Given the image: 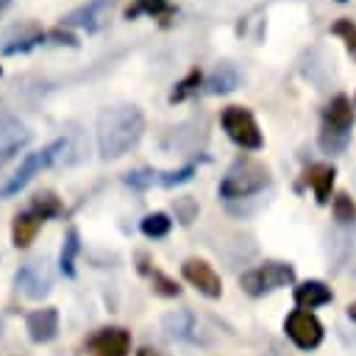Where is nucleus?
<instances>
[{"label": "nucleus", "instance_id": "obj_1", "mask_svg": "<svg viewBox=\"0 0 356 356\" xmlns=\"http://www.w3.org/2000/svg\"><path fill=\"white\" fill-rule=\"evenodd\" d=\"M142 131H145V114L139 111V106H131V103L111 106L100 111L95 125L97 153L103 159H120L142 139Z\"/></svg>", "mask_w": 356, "mask_h": 356}, {"label": "nucleus", "instance_id": "obj_2", "mask_svg": "<svg viewBox=\"0 0 356 356\" xmlns=\"http://www.w3.org/2000/svg\"><path fill=\"white\" fill-rule=\"evenodd\" d=\"M267 184H270V175H267L264 164H259L253 159H239V161H234V167L220 181V195L228 200H236V197H248V195L261 192Z\"/></svg>", "mask_w": 356, "mask_h": 356}, {"label": "nucleus", "instance_id": "obj_3", "mask_svg": "<svg viewBox=\"0 0 356 356\" xmlns=\"http://www.w3.org/2000/svg\"><path fill=\"white\" fill-rule=\"evenodd\" d=\"M67 147H70V142L61 136V139H53L47 147H42V150H36V153H28L25 159H22V164L14 170V175L0 186V197H8V195H17L36 172H42L44 167H50L53 161H58L64 153H67Z\"/></svg>", "mask_w": 356, "mask_h": 356}, {"label": "nucleus", "instance_id": "obj_4", "mask_svg": "<svg viewBox=\"0 0 356 356\" xmlns=\"http://www.w3.org/2000/svg\"><path fill=\"white\" fill-rule=\"evenodd\" d=\"M220 122H222V131L228 134L231 142H236L239 147L245 150H259L264 145L261 139V131L256 125V117L245 108V106H228L222 114H220Z\"/></svg>", "mask_w": 356, "mask_h": 356}, {"label": "nucleus", "instance_id": "obj_5", "mask_svg": "<svg viewBox=\"0 0 356 356\" xmlns=\"http://www.w3.org/2000/svg\"><path fill=\"white\" fill-rule=\"evenodd\" d=\"M292 278H295V270H292L289 264L267 261V264H261V267L245 273V275L239 278V284H242V289H245L248 295L256 298V295H264V292H270V289L286 286Z\"/></svg>", "mask_w": 356, "mask_h": 356}, {"label": "nucleus", "instance_id": "obj_6", "mask_svg": "<svg viewBox=\"0 0 356 356\" xmlns=\"http://www.w3.org/2000/svg\"><path fill=\"white\" fill-rule=\"evenodd\" d=\"M14 284H17V289H19L25 298L42 300V298L50 292V286H53V275H50L47 261L42 259V261H28V264H22V267L17 270V275H14Z\"/></svg>", "mask_w": 356, "mask_h": 356}, {"label": "nucleus", "instance_id": "obj_7", "mask_svg": "<svg viewBox=\"0 0 356 356\" xmlns=\"http://www.w3.org/2000/svg\"><path fill=\"white\" fill-rule=\"evenodd\" d=\"M284 331H286V337H289L298 348H303V350L317 348L320 339H323V325H320V320H317L312 312H306V309L292 312V314L286 317V323H284Z\"/></svg>", "mask_w": 356, "mask_h": 356}, {"label": "nucleus", "instance_id": "obj_8", "mask_svg": "<svg viewBox=\"0 0 356 356\" xmlns=\"http://www.w3.org/2000/svg\"><path fill=\"white\" fill-rule=\"evenodd\" d=\"M131 350V334L120 325L97 328L86 339V353L89 356H128Z\"/></svg>", "mask_w": 356, "mask_h": 356}, {"label": "nucleus", "instance_id": "obj_9", "mask_svg": "<svg viewBox=\"0 0 356 356\" xmlns=\"http://www.w3.org/2000/svg\"><path fill=\"white\" fill-rule=\"evenodd\" d=\"M111 8H114V0H89L78 8H72L61 22L67 28H83L86 33H95L108 22Z\"/></svg>", "mask_w": 356, "mask_h": 356}, {"label": "nucleus", "instance_id": "obj_10", "mask_svg": "<svg viewBox=\"0 0 356 356\" xmlns=\"http://www.w3.org/2000/svg\"><path fill=\"white\" fill-rule=\"evenodd\" d=\"M184 278L197 289L203 292L206 298H220L222 295V284H220V275L214 273V267L203 259H186L184 267H181Z\"/></svg>", "mask_w": 356, "mask_h": 356}, {"label": "nucleus", "instance_id": "obj_11", "mask_svg": "<svg viewBox=\"0 0 356 356\" xmlns=\"http://www.w3.org/2000/svg\"><path fill=\"white\" fill-rule=\"evenodd\" d=\"M28 139H31L28 125L11 111H0V156L17 153L22 145H28Z\"/></svg>", "mask_w": 356, "mask_h": 356}, {"label": "nucleus", "instance_id": "obj_12", "mask_svg": "<svg viewBox=\"0 0 356 356\" xmlns=\"http://www.w3.org/2000/svg\"><path fill=\"white\" fill-rule=\"evenodd\" d=\"M25 328H28V337H31L33 342H39V345H42V342H50V339H56V334H58V312H56L53 306L36 309V312L28 314Z\"/></svg>", "mask_w": 356, "mask_h": 356}, {"label": "nucleus", "instance_id": "obj_13", "mask_svg": "<svg viewBox=\"0 0 356 356\" xmlns=\"http://www.w3.org/2000/svg\"><path fill=\"white\" fill-rule=\"evenodd\" d=\"M42 222H44V220H42L33 209L17 214V217H14V225H11V242H14V248H28V245L33 242V236H36V231H39Z\"/></svg>", "mask_w": 356, "mask_h": 356}, {"label": "nucleus", "instance_id": "obj_14", "mask_svg": "<svg viewBox=\"0 0 356 356\" xmlns=\"http://www.w3.org/2000/svg\"><path fill=\"white\" fill-rule=\"evenodd\" d=\"M323 120H325V125H331V128L350 131V125H353V106H350V100H348L345 95H337V97L323 108Z\"/></svg>", "mask_w": 356, "mask_h": 356}, {"label": "nucleus", "instance_id": "obj_15", "mask_svg": "<svg viewBox=\"0 0 356 356\" xmlns=\"http://www.w3.org/2000/svg\"><path fill=\"white\" fill-rule=\"evenodd\" d=\"M331 300V289L323 281H303L300 286H295V303L300 309H314Z\"/></svg>", "mask_w": 356, "mask_h": 356}, {"label": "nucleus", "instance_id": "obj_16", "mask_svg": "<svg viewBox=\"0 0 356 356\" xmlns=\"http://www.w3.org/2000/svg\"><path fill=\"white\" fill-rule=\"evenodd\" d=\"M236 86H239V72L231 64H220L211 72V78L206 81V92H211V95H228Z\"/></svg>", "mask_w": 356, "mask_h": 356}, {"label": "nucleus", "instance_id": "obj_17", "mask_svg": "<svg viewBox=\"0 0 356 356\" xmlns=\"http://www.w3.org/2000/svg\"><path fill=\"white\" fill-rule=\"evenodd\" d=\"M306 181L312 184L317 200L325 203L328 195H331V186H334V167H328V164H314V167L306 170Z\"/></svg>", "mask_w": 356, "mask_h": 356}, {"label": "nucleus", "instance_id": "obj_18", "mask_svg": "<svg viewBox=\"0 0 356 356\" xmlns=\"http://www.w3.org/2000/svg\"><path fill=\"white\" fill-rule=\"evenodd\" d=\"M81 250V242H78V231L75 228H67V236H64V245H61V259H58V267L67 278L75 275V256Z\"/></svg>", "mask_w": 356, "mask_h": 356}, {"label": "nucleus", "instance_id": "obj_19", "mask_svg": "<svg viewBox=\"0 0 356 356\" xmlns=\"http://www.w3.org/2000/svg\"><path fill=\"white\" fill-rule=\"evenodd\" d=\"M192 328H195V314L186 312V309L172 312V314L164 317V331H167L170 337H175V339H186Z\"/></svg>", "mask_w": 356, "mask_h": 356}, {"label": "nucleus", "instance_id": "obj_20", "mask_svg": "<svg viewBox=\"0 0 356 356\" xmlns=\"http://www.w3.org/2000/svg\"><path fill=\"white\" fill-rule=\"evenodd\" d=\"M142 234L147 236V239H161V236H167L170 234V228H172V220L164 214V211H153V214H147L145 220H142Z\"/></svg>", "mask_w": 356, "mask_h": 356}, {"label": "nucleus", "instance_id": "obj_21", "mask_svg": "<svg viewBox=\"0 0 356 356\" xmlns=\"http://www.w3.org/2000/svg\"><path fill=\"white\" fill-rule=\"evenodd\" d=\"M31 209H33L42 220H50V217H58V214H61V203H58V197H56L53 192H39V195H33Z\"/></svg>", "mask_w": 356, "mask_h": 356}, {"label": "nucleus", "instance_id": "obj_22", "mask_svg": "<svg viewBox=\"0 0 356 356\" xmlns=\"http://www.w3.org/2000/svg\"><path fill=\"white\" fill-rule=\"evenodd\" d=\"M345 145H348V131L323 125V131H320V147L325 153H339V150H345Z\"/></svg>", "mask_w": 356, "mask_h": 356}, {"label": "nucleus", "instance_id": "obj_23", "mask_svg": "<svg viewBox=\"0 0 356 356\" xmlns=\"http://www.w3.org/2000/svg\"><path fill=\"white\" fill-rule=\"evenodd\" d=\"M159 175L161 172H156V170H134V172H125L122 181L134 189H150L153 184H159Z\"/></svg>", "mask_w": 356, "mask_h": 356}, {"label": "nucleus", "instance_id": "obj_24", "mask_svg": "<svg viewBox=\"0 0 356 356\" xmlns=\"http://www.w3.org/2000/svg\"><path fill=\"white\" fill-rule=\"evenodd\" d=\"M192 172H195V164H186L181 170H170V172H161L159 175V184L161 186H178V184H186L192 178Z\"/></svg>", "mask_w": 356, "mask_h": 356}, {"label": "nucleus", "instance_id": "obj_25", "mask_svg": "<svg viewBox=\"0 0 356 356\" xmlns=\"http://www.w3.org/2000/svg\"><path fill=\"white\" fill-rule=\"evenodd\" d=\"M331 33L342 36L345 44H348V50L356 56V25H353L350 19H339V22H334V25H331Z\"/></svg>", "mask_w": 356, "mask_h": 356}, {"label": "nucleus", "instance_id": "obj_26", "mask_svg": "<svg viewBox=\"0 0 356 356\" xmlns=\"http://www.w3.org/2000/svg\"><path fill=\"white\" fill-rule=\"evenodd\" d=\"M334 214H337L339 222H350V220L356 217V206H353V200H350L348 195H337V197H334Z\"/></svg>", "mask_w": 356, "mask_h": 356}, {"label": "nucleus", "instance_id": "obj_27", "mask_svg": "<svg viewBox=\"0 0 356 356\" xmlns=\"http://www.w3.org/2000/svg\"><path fill=\"white\" fill-rule=\"evenodd\" d=\"M39 42H44V33H36V36H28L22 42H14V44H6L3 47V56H17V53H28L31 47H36Z\"/></svg>", "mask_w": 356, "mask_h": 356}, {"label": "nucleus", "instance_id": "obj_28", "mask_svg": "<svg viewBox=\"0 0 356 356\" xmlns=\"http://www.w3.org/2000/svg\"><path fill=\"white\" fill-rule=\"evenodd\" d=\"M197 83H200V72H197V70H192V72H189V75H186V78L178 83V89L170 95V100H172V103H175V100H184V97H186V95H189V92H192Z\"/></svg>", "mask_w": 356, "mask_h": 356}, {"label": "nucleus", "instance_id": "obj_29", "mask_svg": "<svg viewBox=\"0 0 356 356\" xmlns=\"http://www.w3.org/2000/svg\"><path fill=\"white\" fill-rule=\"evenodd\" d=\"M139 11H145V14H164V11H167V0H139L136 8L128 11V17H134V14H139Z\"/></svg>", "mask_w": 356, "mask_h": 356}, {"label": "nucleus", "instance_id": "obj_30", "mask_svg": "<svg viewBox=\"0 0 356 356\" xmlns=\"http://www.w3.org/2000/svg\"><path fill=\"white\" fill-rule=\"evenodd\" d=\"M153 284H156V289H159L161 295H178V286H175L170 278H164L161 273H153Z\"/></svg>", "mask_w": 356, "mask_h": 356}, {"label": "nucleus", "instance_id": "obj_31", "mask_svg": "<svg viewBox=\"0 0 356 356\" xmlns=\"http://www.w3.org/2000/svg\"><path fill=\"white\" fill-rule=\"evenodd\" d=\"M175 209H178V211H184V214H181V222H192V214L197 211V206H195L192 200H178V203H175Z\"/></svg>", "mask_w": 356, "mask_h": 356}, {"label": "nucleus", "instance_id": "obj_32", "mask_svg": "<svg viewBox=\"0 0 356 356\" xmlns=\"http://www.w3.org/2000/svg\"><path fill=\"white\" fill-rule=\"evenodd\" d=\"M136 356H159V353H156V350H150V348H142Z\"/></svg>", "mask_w": 356, "mask_h": 356}, {"label": "nucleus", "instance_id": "obj_33", "mask_svg": "<svg viewBox=\"0 0 356 356\" xmlns=\"http://www.w3.org/2000/svg\"><path fill=\"white\" fill-rule=\"evenodd\" d=\"M348 317H350V320H356V303H350V306H348Z\"/></svg>", "mask_w": 356, "mask_h": 356}, {"label": "nucleus", "instance_id": "obj_34", "mask_svg": "<svg viewBox=\"0 0 356 356\" xmlns=\"http://www.w3.org/2000/svg\"><path fill=\"white\" fill-rule=\"evenodd\" d=\"M8 6H11V0H0V14H3V11L8 8Z\"/></svg>", "mask_w": 356, "mask_h": 356}, {"label": "nucleus", "instance_id": "obj_35", "mask_svg": "<svg viewBox=\"0 0 356 356\" xmlns=\"http://www.w3.org/2000/svg\"><path fill=\"white\" fill-rule=\"evenodd\" d=\"M0 337H3V320H0Z\"/></svg>", "mask_w": 356, "mask_h": 356}, {"label": "nucleus", "instance_id": "obj_36", "mask_svg": "<svg viewBox=\"0 0 356 356\" xmlns=\"http://www.w3.org/2000/svg\"><path fill=\"white\" fill-rule=\"evenodd\" d=\"M0 75H3V70H0Z\"/></svg>", "mask_w": 356, "mask_h": 356}, {"label": "nucleus", "instance_id": "obj_37", "mask_svg": "<svg viewBox=\"0 0 356 356\" xmlns=\"http://www.w3.org/2000/svg\"><path fill=\"white\" fill-rule=\"evenodd\" d=\"M339 3H345V0H339Z\"/></svg>", "mask_w": 356, "mask_h": 356}]
</instances>
